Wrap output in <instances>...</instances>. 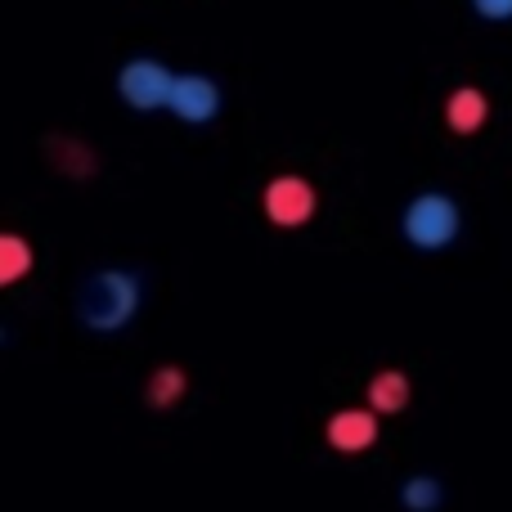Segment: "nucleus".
<instances>
[{
  "label": "nucleus",
  "mask_w": 512,
  "mask_h": 512,
  "mask_svg": "<svg viewBox=\"0 0 512 512\" xmlns=\"http://www.w3.org/2000/svg\"><path fill=\"white\" fill-rule=\"evenodd\" d=\"M144 306V283L135 270L126 265H104V270H90L86 279L72 292V315L86 333H122V328L135 324Z\"/></svg>",
  "instance_id": "1"
},
{
  "label": "nucleus",
  "mask_w": 512,
  "mask_h": 512,
  "mask_svg": "<svg viewBox=\"0 0 512 512\" xmlns=\"http://www.w3.org/2000/svg\"><path fill=\"white\" fill-rule=\"evenodd\" d=\"M400 239L414 252H450L463 239V207L445 189H418L400 207Z\"/></svg>",
  "instance_id": "2"
},
{
  "label": "nucleus",
  "mask_w": 512,
  "mask_h": 512,
  "mask_svg": "<svg viewBox=\"0 0 512 512\" xmlns=\"http://www.w3.org/2000/svg\"><path fill=\"white\" fill-rule=\"evenodd\" d=\"M261 216L274 225V230H306L319 216V189L310 176L301 171H279V176L265 180L261 189Z\"/></svg>",
  "instance_id": "3"
},
{
  "label": "nucleus",
  "mask_w": 512,
  "mask_h": 512,
  "mask_svg": "<svg viewBox=\"0 0 512 512\" xmlns=\"http://www.w3.org/2000/svg\"><path fill=\"white\" fill-rule=\"evenodd\" d=\"M171 90H176V72L153 54H135L117 68V99L131 113H167Z\"/></svg>",
  "instance_id": "4"
},
{
  "label": "nucleus",
  "mask_w": 512,
  "mask_h": 512,
  "mask_svg": "<svg viewBox=\"0 0 512 512\" xmlns=\"http://www.w3.org/2000/svg\"><path fill=\"white\" fill-rule=\"evenodd\" d=\"M382 423L387 418L369 400L364 405H342L324 418V445L333 454H342V459H360V454H369L382 441Z\"/></svg>",
  "instance_id": "5"
},
{
  "label": "nucleus",
  "mask_w": 512,
  "mask_h": 512,
  "mask_svg": "<svg viewBox=\"0 0 512 512\" xmlns=\"http://www.w3.org/2000/svg\"><path fill=\"white\" fill-rule=\"evenodd\" d=\"M225 108L221 95V81L207 77V72H176V90H171V104L167 113L185 126H207L216 122Z\"/></svg>",
  "instance_id": "6"
},
{
  "label": "nucleus",
  "mask_w": 512,
  "mask_h": 512,
  "mask_svg": "<svg viewBox=\"0 0 512 512\" xmlns=\"http://www.w3.org/2000/svg\"><path fill=\"white\" fill-rule=\"evenodd\" d=\"M441 117H445V131L450 135L472 140V135H481L490 122V95L481 86H454L441 104Z\"/></svg>",
  "instance_id": "7"
},
{
  "label": "nucleus",
  "mask_w": 512,
  "mask_h": 512,
  "mask_svg": "<svg viewBox=\"0 0 512 512\" xmlns=\"http://www.w3.org/2000/svg\"><path fill=\"white\" fill-rule=\"evenodd\" d=\"M364 400H369L382 418H400L409 405H414V378H409L405 369H396V364L373 369L369 382H364Z\"/></svg>",
  "instance_id": "8"
},
{
  "label": "nucleus",
  "mask_w": 512,
  "mask_h": 512,
  "mask_svg": "<svg viewBox=\"0 0 512 512\" xmlns=\"http://www.w3.org/2000/svg\"><path fill=\"white\" fill-rule=\"evenodd\" d=\"M189 400V369L176 360H162L149 369V378H144V405L153 409V414H171V409H180Z\"/></svg>",
  "instance_id": "9"
},
{
  "label": "nucleus",
  "mask_w": 512,
  "mask_h": 512,
  "mask_svg": "<svg viewBox=\"0 0 512 512\" xmlns=\"http://www.w3.org/2000/svg\"><path fill=\"white\" fill-rule=\"evenodd\" d=\"M36 270V248L27 234L5 230L0 234V288H18Z\"/></svg>",
  "instance_id": "10"
},
{
  "label": "nucleus",
  "mask_w": 512,
  "mask_h": 512,
  "mask_svg": "<svg viewBox=\"0 0 512 512\" xmlns=\"http://www.w3.org/2000/svg\"><path fill=\"white\" fill-rule=\"evenodd\" d=\"M445 504V481L432 472H414L400 481V508L405 512H436Z\"/></svg>",
  "instance_id": "11"
},
{
  "label": "nucleus",
  "mask_w": 512,
  "mask_h": 512,
  "mask_svg": "<svg viewBox=\"0 0 512 512\" xmlns=\"http://www.w3.org/2000/svg\"><path fill=\"white\" fill-rule=\"evenodd\" d=\"M468 5L486 23H512V0H468Z\"/></svg>",
  "instance_id": "12"
}]
</instances>
